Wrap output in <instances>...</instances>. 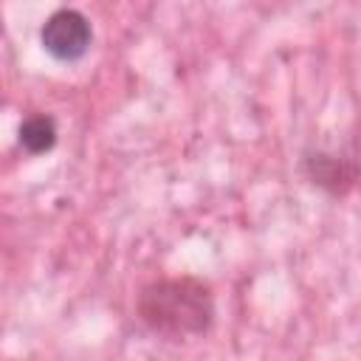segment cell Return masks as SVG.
<instances>
[{
  "instance_id": "4",
  "label": "cell",
  "mask_w": 361,
  "mask_h": 361,
  "mask_svg": "<svg viewBox=\"0 0 361 361\" xmlns=\"http://www.w3.org/2000/svg\"><path fill=\"white\" fill-rule=\"evenodd\" d=\"M56 138H59V130H56L54 116L48 113H31L17 127V141L28 155L51 152L56 147Z\"/></svg>"
},
{
  "instance_id": "1",
  "label": "cell",
  "mask_w": 361,
  "mask_h": 361,
  "mask_svg": "<svg viewBox=\"0 0 361 361\" xmlns=\"http://www.w3.org/2000/svg\"><path fill=\"white\" fill-rule=\"evenodd\" d=\"M214 316V290L200 276H158L135 296V319L149 333L172 341L209 333Z\"/></svg>"
},
{
  "instance_id": "2",
  "label": "cell",
  "mask_w": 361,
  "mask_h": 361,
  "mask_svg": "<svg viewBox=\"0 0 361 361\" xmlns=\"http://www.w3.org/2000/svg\"><path fill=\"white\" fill-rule=\"evenodd\" d=\"M39 45L56 62H76L93 45V25L79 8H56L39 25Z\"/></svg>"
},
{
  "instance_id": "3",
  "label": "cell",
  "mask_w": 361,
  "mask_h": 361,
  "mask_svg": "<svg viewBox=\"0 0 361 361\" xmlns=\"http://www.w3.org/2000/svg\"><path fill=\"white\" fill-rule=\"evenodd\" d=\"M299 169H302L307 183H313L316 189L327 192L330 197L350 195L353 186H355V178H358V166H355L353 152L327 149V147H307V149H302Z\"/></svg>"
}]
</instances>
